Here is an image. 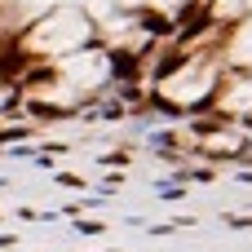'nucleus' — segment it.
I'll list each match as a JSON object with an SVG mask.
<instances>
[{
  "instance_id": "f257e3e1",
  "label": "nucleus",
  "mask_w": 252,
  "mask_h": 252,
  "mask_svg": "<svg viewBox=\"0 0 252 252\" xmlns=\"http://www.w3.org/2000/svg\"><path fill=\"white\" fill-rule=\"evenodd\" d=\"M84 35H89V22H84L80 13H58V18H49L44 27H35L31 44L44 49V53H62V49H75Z\"/></svg>"
},
{
  "instance_id": "20e7f679",
  "label": "nucleus",
  "mask_w": 252,
  "mask_h": 252,
  "mask_svg": "<svg viewBox=\"0 0 252 252\" xmlns=\"http://www.w3.org/2000/svg\"><path fill=\"white\" fill-rule=\"evenodd\" d=\"M226 106H230V111H248L252 106V84H239V89L226 97Z\"/></svg>"
},
{
  "instance_id": "7ed1b4c3",
  "label": "nucleus",
  "mask_w": 252,
  "mask_h": 252,
  "mask_svg": "<svg viewBox=\"0 0 252 252\" xmlns=\"http://www.w3.org/2000/svg\"><path fill=\"white\" fill-rule=\"evenodd\" d=\"M204 89H208L204 75H182V80H168V84H164V93H168L173 102H195V97H204Z\"/></svg>"
},
{
  "instance_id": "f03ea898",
  "label": "nucleus",
  "mask_w": 252,
  "mask_h": 252,
  "mask_svg": "<svg viewBox=\"0 0 252 252\" xmlns=\"http://www.w3.org/2000/svg\"><path fill=\"white\" fill-rule=\"evenodd\" d=\"M62 75H66L71 84H80V89L102 84V80H106V58H102V53H75V58L62 62Z\"/></svg>"
}]
</instances>
